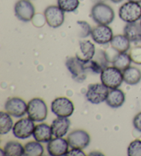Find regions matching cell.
<instances>
[{
	"mask_svg": "<svg viewBox=\"0 0 141 156\" xmlns=\"http://www.w3.org/2000/svg\"><path fill=\"white\" fill-rule=\"evenodd\" d=\"M127 155L129 156H141V140H135L129 144L127 148Z\"/></svg>",
	"mask_w": 141,
	"mask_h": 156,
	"instance_id": "cell-28",
	"label": "cell"
},
{
	"mask_svg": "<svg viewBox=\"0 0 141 156\" xmlns=\"http://www.w3.org/2000/svg\"><path fill=\"white\" fill-rule=\"evenodd\" d=\"M124 34L130 42H138L141 41V24L138 22L127 23L123 30Z\"/></svg>",
	"mask_w": 141,
	"mask_h": 156,
	"instance_id": "cell-19",
	"label": "cell"
},
{
	"mask_svg": "<svg viewBox=\"0 0 141 156\" xmlns=\"http://www.w3.org/2000/svg\"><path fill=\"white\" fill-rule=\"evenodd\" d=\"M35 125L31 118H22L16 122L13 128V133L17 138L24 140L33 134Z\"/></svg>",
	"mask_w": 141,
	"mask_h": 156,
	"instance_id": "cell-9",
	"label": "cell"
},
{
	"mask_svg": "<svg viewBox=\"0 0 141 156\" xmlns=\"http://www.w3.org/2000/svg\"><path fill=\"white\" fill-rule=\"evenodd\" d=\"M93 41L99 45H105L111 42L113 31L108 25H99L92 29L91 33Z\"/></svg>",
	"mask_w": 141,
	"mask_h": 156,
	"instance_id": "cell-14",
	"label": "cell"
},
{
	"mask_svg": "<svg viewBox=\"0 0 141 156\" xmlns=\"http://www.w3.org/2000/svg\"><path fill=\"white\" fill-rule=\"evenodd\" d=\"M28 105L22 99L18 97L9 98L5 103L6 112L15 118H21L27 113Z\"/></svg>",
	"mask_w": 141,
	"mask_h": 156,
	"instance_id": "cell-12",
	"label": "cell"
},
{
	"mask_svg": "<svg viewBox=\"0 0 141 156\" xmlns=\"http://www.w3.org/2000/svg\"><path fill=\"white\" fill-rule=\"evenodd\" d=\"M32 135L36 141L45 143L52 139L53 134L51 127L47 124L42 123L35 126Z\"/></svg>",
	"mask_w": 141,
	"mask_h": 156,
	"instance_id": "cell-17",
	"label": "cell"
},
{
	"mask_svg": "<svg viewBox=\"0 0 141 156\" xmlns=\"http://www.w3.org/2000/svg\"><path fill=\"white\" fill-rule=\"evenodd\" d=\"M110 1L114 4H118V3H121V2L124 1V0H110Z\"/></svg>",
	"mask_w": 141,
	"mask_h": 156,
	"instance_id": "cell-34",
	"label": "cell"
},
{
	"mask_svg": "<svg viewBox=\"0 0 141 156\" xmlns=\"http://www.w3.org/2000/svg\"><path fill=\"white\" fill-rule=\"evenodd\" d=\"M13 126V121L10 115L7 112H0V134L5 135L10 132Z\"/></svg>",
	"mask_w": 141,
	"mask_h": 156,
	"instance_id": "cell-26",
	"label": "cell"
},
{
	"mask_svg": "<svg viewBox=\"0 0 141 156\" xmlns=\"http://www.w3.org/2000/svg\"><path fill=\"white\" fill-rule=\"evenodd\" d=\"M91 1L92 3L96 4H99V3H104V2L106 1V0H91Z\"/></svg>",
	"mask_w": 141,
	"mask_h": 156,
	"instance_id": "cell-33",
	"label": "cell"
},
{
	"mask_svg": "<svg viewBox=\"0 0 141 156\" xmlns=\"http://www.w3.org/2000/svg\"><path fill=\"white\" fill-rule=\"evenodd\" d=\"M123 74L124 82L128 85H135L141 80V71L135 67H129Z\"/></svg>",
	"mask_w": 141,
	"mask_h": 156,
	"instance_id": "cell-22",
	"label": "cell"
},
{
	"mask_svg": "<svg viewBox=\"0 0 141 156\" xmlns=\"http://www.w3.org/2000/svg\"><path fill=\"white\" fill-rule=\"evenodd\" d=\"M125 101V95L122 90L114 89L109 91L106 99V103L108 106L114 109H117L121 107Z\"/></svg>",
	"mask_w": 141,
	"mask_h": 156,
	"instance_id": "cell-18",
	"label": "cell"
},
{
	"mask_svg": "<svg viewBox=\"0 0 141 156\" xmlns=\"http://www.w3.org/2000/svg\"><path fill=\"white\" fill-rule=\"evenodd\" d=\"M80 48V53L77 54L76 56L83 60H90L94 57L96 53L95 46L93 43H92L89 40L80 41L79 43Z\"/></svg>",
	"mask_w": 141,
	"mask_h": 156,
	"instance_id": "cell-21",
	"label": "cell"
},
{
	"mask_svg": "<svg viewBox=\"0 0 141 156\" xmlns=\"http://www.w3.org/2000/svg\"><path fill=\"white\" fill-rule=\"evenodd\" d=\"M132 62V59L130 58L129 55L126 52H124L117 54L115 56V57L113 58L112 63L115 68H118L121 71H124L130 67Z\"/></svg>",
	"mask_w": 141,
	"mask_h": 156,
	"instance_id": "cell-23",
	"label": "cell"
},
{
	"mask_svg": "<svg viewBox=\"0 0 141 156\" xmlns=\"http://www.w3.org/2000/svg\"><path fill=\"white\" fill-rule=\"evenodd\" d=\"M79 4V0H57L58 6L65 12L75 11Z\"/></svg>",
	"mask_w": 141,
	"mask_h": 156,
	"instance_id": "cell-27",
	"label": "cell"
},
{
	"mask_svg": "<svg viewBox=\"0 0 141 156\" xmlns=\"http://www.w3.org/2000/svg\"><path fill=\"white\" fill-rule=\"evenodd\" d=\"M67 140L71 148L83 149L90 143V136L85 131L75 130L67 136Z\"/></svg>",
	"mask_w": 141,
	"mask_h": 156,
	"instance_id": "cell-13",
	"label": "cell"
},
{
	"mask_svg": "<svg viewBox=\"0 0 141 156\" xmlns=\"http://www.w3.org/2000/svg\"><path fill=\"white\" fill-rule=\"evenodd\" d=\"M101 83L108 89H118L122 85L123 80V74L122 71L114 66L107 67L101 73Z\"/></svg>",
	"mask_w": 141,
	"mask_h": 156,
	"instance_id": "cell-3",
	"label": "cell"
},
{
	"mask_svg": "<svg viewBox=\"0 0 141 156\" xmlns=\"http://www.w3.org/2000/svg\"><path fill=\"white\" fill-rule=\"evenodd\" d=\"M69 144L67 140L63 138H56L48 142L47 150L51 156L66 155L68 152Z\"/></svg>",
	"mask_w": 141,
	"mask_h": 156,
	"instance_id": "cell-15",
	"label": "cell"
},
{
	"mask_svg": "<svg viewBox=\"0 0 141 156\" xmlns=\"http://www.w3.org/2000/svg\"><path fill=\"white\" fill-rule=\"evenodd\" d=\"M111 47L118 53H124L130 48V41L125 34H117L113 37L110 42Z\"/></svg>",
	"mask_w": 141,
	"mask_h": 156,
	"instance_id": "cell-20",
	"label": "cell"
},
{
	"mask_svg": "<svg viewBox=\"0 0 141 156\" xmlns=\"http://www.w3.org/2000/svg\"><path fill=\"white\" fill-rule=\"evenodd\" d=\"M27 114L34 122H43L48 115V107L45 101L40 98L30 101L27 107Z\"/></svg>",
	"mask_w": 141,
	"mask_h": 156,
	"instance_id": "cell-2",
	"label": "cell"
},
{
	"mask_svg": "<svg viewBox=\"0 0 141 156\" xmlns=\"http://www.w3.org/2000/svg\"><path fill=\"white\" fill-rule=\"evenodd\" d=\"M129 2H136V3H140L141 0H129Z\"/></svg>",
	"mask_w": 141,
	"mask_h": 156,
	"instance_id": "cell-35",
	"label": "cell"
},
{
	"mask_svg": "<svg viewBox=\"0 0 141 156\" xmlns=\"http://www.w3.org/2000/svg\"><path fill=\"white\" fill-rule=\"evenodd\" d=\"M109 90L103 83H95L89 85L85 97L89 103L99 105L106 101Z\"/></svg>",
	"mask_w": 141,
	"mask_h": 156,
	"instance_id": "cell-8",
	"label": "cell"
},
{
	"mask_svg": "<svg viewBox=\"0 0 141 156\" xmlns=\"http://www.w3.org/2000/svg\"><path fill=\"white\" fill-rule=\"evenodd\" d=\"M70 120L67 118L58 117L54 120L51 125L52 134L56 138H63L66 135L70 126Z\"/></svg>",
	"mask_w": 141,
	"mask_h": 156,
	"instance_id": "cell-16",
	"label": "cell"
},
{
	"mask_svg": "<svg viewBox=\"0 0 141 156\" xmlns=\"http://www.w3.org/2000/svg\"><path fill=\"white\" fill-rule=\"evenodd\" d=\"M67 156H85V153H84L82 149H77V148H72V149L70 151L67 152L66 154Z\"/></svg>",
	"mask_w": 141,
	"mask_h": 156,
	"instance_id": "cell-32",
	"label": "cell"
},
{
	"mask_svg": "<svg viewBox=\"0 0 141 156\" xmlns=\"http://www.w3.org/2000/svg\"><path fill=\"white\" fill-rule=\"evenodd\" d=\"M51 110L57 117L68 118L74 111L72 102L66 97L55 98L51 103Z\"/></svg>",
	"mask_w": 141,
	"mask_h": 156,
	"instance_id": "cell-6",
	"label": "cell"
},
{
	"mask_svg": "<svg viewBox=\"0 0 141 156\" xmlns=\"http://www.w3.org/2000/svg\"><path fill=\"white\" fill-rule=\"evenodd\" d=\"M58 6H50L44 11V17L48 25L52 28L62 26L65 20V14Z\"/></svg>",
	"mask_w": 141,
	"mask_h": 156,
	"instance_id": "cell-11",
	"label": "cell"
},
{
	"mask_svg": "<svg viewBox=\"0 0 141 156\" xmlns=\"http://www.w3.org/2000/svg\"><path fill=\"white\" fill-rule=\"evenodd\" d=\"M140 24H141V20H140Z\"/></svg>",
	"mask_w": 141,
	"mask_h": 156,
	"instance_id": "cell-36",
	"label": "cell"
},
{
	"mask_svg": "<svg viewBox=\"0 0 141 156\" xmlns=\"http://www.w3.org/2000/svg\"><path fill=\"white\" fill-rule=\"evenodd\" d=\"M44 153V149L39 142H29L24 147V155L42 156Z\"/></svg>",
	"mask_w": 141,
	"mask_h": 156,
	"instance_id": "cell-25",
	"label": "cell"
},
{
	"mask_svg": "<svg viewBox=\"0 0 141 156\" xmlns=\"http://www.w3.org/2000/svg\"><path fill=\"white\" fill-rule=\"evenodd\" d=\"M133 125L136 129L141 132V112L134 116L133 119Z\"/></svg>",
	"mask_w": 141,
	"mask_h": 156,
	"instance_id": "cell-31",
	"label": "cell"
},
{
	"mask_svg": "<svg viewBox=\"0 0 141 156\" xmlns=\"http://www.w3.org/2000/svg\"><path fill=\"white\" fill-rule=\"evenodd\" d=\"M129 56L133 63L137 65H141V46L132 48L129 52Z\"/></svg>",
	"mask_w": 141,
	"mask_h": 156,
	"instance_id": "cell-30",
	"label": "cell"
},
{
	"mask_svg": "<svg viewBox=\"0 0 141 156\" xmlns=\"http://www.w3.org/2000/svg\"><path fill=\"white\" fill-rule=\"evenodd\" d=\"M81 60L87 70H90L95 74L101 73L104 69L107 68L108 64L110 63L107 52L101 49L96 50L94 57L90 60Z\"/></svg>",
	"mask_w": 141,
	"mask_h": 156,
	"instance_id": "cell-4",
	"label": "cell"
},
{
	"mask_svg": "<svg viewBox=\"0 0 141 156\" xmlns=\"http://www.w3.org/2000/svg\"><path fill=\"white\" fill-rule=\"evenodd\" d=\"M4 151L6 156H21L24 155V147L20 142L9 141L5 144Z\"/></svg>",
	"mask_w": 141,
	"mask_h": 156,
	"instance_id": "cell-24",
	"label": "cell"
},
{
	"mask_svg": "<svg viewBox=\"0 0 141 156\" xmlns=\"http://www.w3.org/2000/svg\"><path fill=\"white\" fill-rule=\"evenodd\" d=\"M118 15L126 23L136 22L141 19V6L136 2H126L119 9Z\"/></svg>",
	"mask_w": 141,
	"mask_h": 156,
	"instance_id": "cell-5",
	"label": "cell"
},
{
	"mask_svg": "<svg viewBox=\"0 0 141 156\" xmlns=\"http://www.w3.org/2000/svg\"><path fill=\"white\" fill-rule=\"evenodd\" d=\"M77 25L80 28L78 35L81 38H86L89 34H91L92 29L88 22H86L85 21H78Z\"/></svg>",
	"mask_w": 141,
	"mask_h": 156,
	"instance_id": "cell-29",
	"label": "cell"
},
{
	"mask_svg": "<svg viewBox=\"0 0 141 156\" xmlns=\"http://www.w3.org/2000/svg\"><path fill=\"white\" fill-rule=\"evenodd\" d=\"M66 66L72 75V79L78 83H83L86 79L87 69L82 60L77 57H70L66 60Z\"/></svg>",
	"mask_w": 141,
	"mask_h": 156,
	"instance_id": "cell-7",
	"label": "cell"
},
{
	"mask_svg": "<svg viewBox=\"0 0 141 156\" xmlns=\"http://www.w3.org/2000/svg\"><path fill=\"white\" fill-rule=\"evenodd\" d=\"M15 14L19 20L28 22L34 17L35 9L29 0H19L15 5Z\"/></svg>",
	"mask_w": 141,
	"mask_h": 156,
	"instance_id": "cell-10",
	"label": "cell"
},
{
	"mask_svg": "<svg viewBox=\"0 0 141 156\" xmlns=\"http://www.w3.org/2000/svg\"><path fill=\"white\" fill-rule=\"evenodd\" d=\"M91 16L94 22L99 25H109L114 20L115 13L109 5L99 3L92 8Z\"/></svg>",
	"mask_w": 141,
	"mask_h": 156,
	"instance_id": "cell-1",
	"label": "cell"
}]
</instances>
